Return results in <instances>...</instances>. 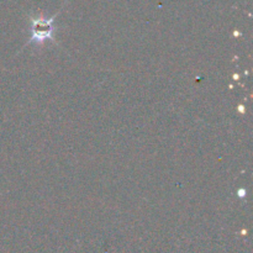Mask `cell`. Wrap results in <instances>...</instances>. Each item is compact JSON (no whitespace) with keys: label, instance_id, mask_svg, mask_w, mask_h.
Masks as SVG:
<instances>
[{"label":"cell","instance_id":"1","mask_svg":"<svg viewBox=\"0 0 253 253\" xmlns=\"http://www.w3.org/2000/svg\"><path fill=\"white\" fill-rule=\"evenodd\" d=\"M52 20H46V19H39L35 20L34 22V34H32L31 41L41 42L46 39H51L52 35Z\"/></svg>","mask_w":253,"mask_h":253}]
</instances>
